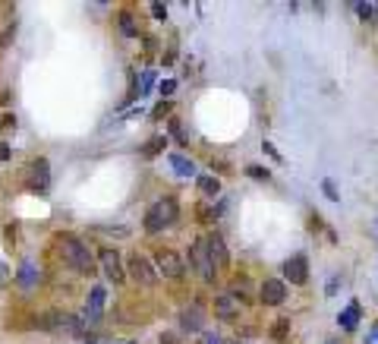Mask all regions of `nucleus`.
<instances>
[{
    "label": "nucleus",
    "mask_w": 378,
    "mask_h": 344,
    "mask_svg": "<svg viewBox=\"0 0 378 344\" xmlns=\"http://www.w3.org/2000/svg\"><path fill=\"white\" fill-rule=\"evenodd\" d=\"M10 155H13V152H10V145H7V143H0V161H7Z\"/></svg>",
    "instance_id": "29"
},
{
    "label": "nucleus",
    "mask_w": 378,
    "mask_h": 344,
    "mask_svg": "<svg viewBox=\"0 0 378 344\" xmlns=\"http://www.w3.org/2000/svg\"><path fill=\"white\" fill-rule=\"evenodd\" d=\"M208 344H221V341H218V338H215V335H208Z\"/></svg>",
    "instance_id": "30"
},
{
    "label": "nucleus",
    "mask_w": 378,
    "mask_h": 344,
    "mask_svg": "<svg viewBox=\"0 0 378 344\" xmlns=\"http://www.w3.org/2000/svg\"><path fill=\"white\" fill-rule=\"evenodd\" d=\"M129 265H126V272H129V278L133 281H139V285H145V287H151L158 281V272H155V265H151V259H145V256L136 250L133 256H129Z\"/></svg>",
    "instance_id": "7"
},
{
    "label": "nucleus",
    "mask_w": 378,
    "mask_h": 344,
    "mask_svg": "<svg viewBox=\"0 0 378 344\" xmlns=\"http://www.w3.org/2000/svg\"><path fill=\"white\" fill-rule=\"evenodd\" d=\"M167 161H171V168H174V174H177V177H186V180L196 177V165L186 155H171Z\"/></svg>",
    "instance_id": "16"
},
{
    "label": "nucleus",
    "mask_w": 378,
    "mask_h": 344,
    "mask_svg": "<svg viewBox=\"0 0 378 344\" xmlns=\"http://www.w3.org/2000/svg\"><path fill=\"white\" fill-rule=\"evenodd\" d=\"M284 278L297 287H303L306 281H309V259H306V253L290 256V259L284 262Z\"/></svg>",
    "instance_id": "8"
},
{
    "label": "nucleus",
    "mask_w": 378,
    "mask_h": 344,
    "mask_svg": "<svg viewBox=\"0 0 378 344\" xmlns=\"http://www.w3.org/2000/svg\"><path fill=\"white\" fill-rule=\"evenodd\" d=\"M104 300H107V291H104V285H95L89 291V300H85V313H82V319H85V325H92V322H98L104 316Z\"/></svg>",
    "instance_id": "11"
},
{
    "label": "nucleus",
    "mask_w": 378,
    "mask_h": 344,
    "mask_svg": "<svg viewBox=\"0 0 378 344\" xmlns=\"http://www.w3.org/2000/svg\"><path fill=\"white\" fill-rule=\"evenodd\" d=\"M60 250H63V259H67V265L73 272H79V275H92L95 272V259H92V250L82 243L79 237H73V234H60Z\"/></svg>",
    "instance_id": "1"
},
{
    "label": "nucleus",
    "mask_w": 378,
    "mask_h": 344,
    "mask_svg": "<svg viewBox=\"0 0 378 344\" xmlns=\"http://www.w3.org/2000/svg\"><path fill=\"white\" fill-rule=\"evenodd\" d=\"M151 16L155 19H167V7L164 3H151Z\"/></svg>",
    "instance_id": "25"
},
{
    "label": "nucleus",
    "mask_w": 378,
    "mask_h": 344,
    "mask_svg": "<svg viewBox=\"0 0 378 344\" xmlns=\"http://www.w3.org/2000/svg\"><path fill=\"white\" fill-rule=\"evenodd\" d=\"M359 316H363V307H359V300H350L347 310H344V313L337 316V325H341L344 332H356V325H359Z\"/></svg>",
    "instance_id": "14"
},
{
    "label": "nucleus",
    "mask_w": 378,
    "mask_h": 344,
    "mask_svg": "<svg viewBox=\"0 0 378 344\" xmlns=\"http://www.w3.org/2000/svg\"><path fill=\"white\" fill-rule=\"evenodd\" d=\"M174 89H177L174 79H164V83H161V95H174Z\"/></svg>",
    "instance_id": "28"
},
{
    "label": "nucleus",
    "mask_w": 378,
    "mask_h": 344,
    "mask_svg": "<svg viewBox=\"0 0 378 344\" xmlns=\"http://www.w3.org/2000/svg\"><path fill=\"white\" fill-rule=\"evenodd\" d=\"M35 325L45 332H54V335H63V332H67V335H82V332H85V319L67 313V310H48L45 316L35 319Z\"/></svg>",
    "instance_id": "2"
},
{
    "label": "nucleus",
    "mask_w": 378,
    "mask_h": 344,
    "mask_svg": "<svg viewBox=\"0 0 378 344\" xmlns=\"http://www.w3.org/2000/svg\"><path fill=\"white\" fill-rule=\"evenodd\" d=\"M117 23H120V32H123L126 38H136V35H139V26H136V16L129 13V10H123V13L117 16Z\"/></svg>",
    "instance_id": "18"
},
{
    "label": "nucleus",
    "mask_w": 378,
    "mask_h": 344,
    "mask_svg": "<svg viewBox=\"0 0 378 344\" xmlns=\"http://www.w3.org/2000/svg\"><path fill=\"white\" fill-rule=\"evenodd\" d=\"M322 190H325V196H328V199H331V202H337V199H341V193L334 190V180H322Z\"/></svg>",
    "instance_id": "24"
},
{
    "label": "nucleus",
    "mask_w": 378,
    "mask_h": 344,
    "mask_svg": "<svg viewBox=\"0 0 378 344\" xmlns=\"http://www.w3.org/2000/svg\"><path fill=\"white\" fill-rule=\"evenodd\" d=\"M164 149H167V136H155V139H149V143L142 145V158L151 161V158H158Z\"/></svg>",
    "instance_id": "17"
},
{
    "label": "nucleus",
    "mask_w": 378,
    "mask_h": 344,
    "mask_svg": "<svg viewBox=\"0 0 378 344\" xmlns=\"http://www.w3.org/2000/svg\"><path fill=\"white\" fill-rule=\"evenodd\" d=\"M356 7V16H359V19H375V3H353Z\"/></svg>",
    "instance_id": "23"
},
{
    "label": "nucleus",
    "mask_w": 378,
    "mask_h": 344,
    "mask_svg": "<svg viewBox=\"0 0 378 344\" xmlns=\"http://www.w3.org/2000/svg\"><path fill=\"white\" fill-rule=\"evenodd\" d=\"M155 272L164 278H183L186 262L177 250H158L155 253Z\"/></svg>",
    "instance_id": "6"
},
{
    "label": "nucleus",
    "mask_w": 378,
    "mask_h": 344,
    "mask_svg": "<svg viewBox=\"0 0 378 344\" xmlns=\"http://www.w3.org/2000/svg\"><path fill=\"white\" fill-rule=\"evenodd\" d=\"M25 187H29L32 193H41V196L51 190V165H48V158H35V161L29 165Z\"/></svg>",
    "instance_id": "5"
},
{
    "label": "nucleus",
    "mask_w": 378,
    "mask_h": 344,
    "mask_svg": "<svg viewBox=\"0 0 378 344\" xmlns=\"http://www.w3.org/2000/svg\"><path fill=\"white\" fill-rule=\"evenodd\" d=\"M205 247H208V256H211V262H215V269H224V265H230V253H227V247H224L221 234H208V237H205Z\"/></svg>",
    "instance_id": "12"
},
{
    "label": "nucleus",
    "mask_w": 378,
    "mask_h": 344,
    "mask_svg": "<svg viewBox=\"0 0 378 344\" xmlns=\"http://www.w3.org/2000/svg\"><path fill=\"white\" fill-rule=\"evenodd\" d=\"M180 215V205L174 196H161L151 202V209L145 212V231L149 234H161L164 227H171Z\"/></svg>",
    "instance_id": "3"
},
{
    "label": "nucleus",
    "mask_w": 378,
    "mask_h": 344,
    "mask_svg": "<svg viewBox=\"0 0 378 344\" xmlns=\"http://www.w3.org/2000/svg\"><path fill=\"white\" fill-rule=\"evenodd\" d=\"M262 152H268V155L275 158V161H284V158H281V152H277V149H275V145H271V143H262Z\"/></svg>",
    "instance_id": "27"
},
{
    "label": "nucleus",
    "mask_w": 378,
    "mask_h": 344,
    "mask_svg": "<svg viewBox=\"0 0 378 344\" xmlns=\"http://www.w3.org/2000/svg\"><path fill=\"white\" fill-rule=\"evenodd\" d=\"M126 344H133V341H126Z\"/></svg>",
    "instance_id": "33"
},
{
    "label": "nucleus",
    "mask_w": 378,
    "mask_h": 344,
    "mask_svg": "<svg viewBox=\"0 0 378 344\" xmlns=\"http://www.w3.org/2000/svg\"><path fill=\"white\" fill-rule=\"evenodd\" d=\"M171 133H174V139H177V143H186V136L180 133V120H177V117L171 120Z\"/></svg>",
    "instance_id": "26"
},
{
    "label": "nucleus",
    "mask_w": 378,
    "mask_h": 344,
    "mask_svg": "<svg viewBox=\"0 0 378 344\" xmlns=\"http://www.w3.org/2000/svg\"><path fill=\"white\" fill-rule=\"evenodd\" d=\"M98 256H101V269H104V275H107V281H111V285H123L126 272H123V262H120L117 250H101Z\"/></svg>",
    "instance_id": "10"
},
{
    "label": "nucleus",
    "mask_w": 378,
    "mask_h": 344,
    "mask_svg": "<svg viewBox=\"0 0 378 344\" xmlns=\"http://www.w3.org/2000/svg\"><path fill=\"white\" fill-rule=\"evenodd\" d=\"M240 307H243V303H240L233 294H221V297H215V316H218V319H224V322L237 319Z\"/></svg>",
    "instance_id": "13"
},
{
    "label": "nucleus",
    "mask_w": 378,
    "mask_h": 344,
    "mask_svg": "<svg viewBox=\"0 0 378 344\" xmlns=\"http://www.w3.org/2000/svg\"><path fill=\"white\" fill-rule=\"evenodd\" d=\"M259 300L265 307H281L284 300H287V285H284L281 278H265L259 287Z\"/></svg>",
    "instance_id": "9"
},
{
    "label": "nucleus",
    "mask_w": 378,
    "mask_h": 344,
    "mask_svg": "<svg viewBox=\"0 0 378 344\" xmlns=\"http://www.w3.org/2000/svg\"><path fill=\"white\" fill-rule=\"evenodd\" d=\"M328 344H341V341H337V338H331V341H328Z\"/></svg>",
    "instance_id": "31"
},
{
    "label": "nucleus",
    "mask_w": 378,
    "mask_h": 344,
    "mask_svg": "<svg viewBox=\"0 0 378 344\" xmlns=\"http://www.w3.org/2000/svg\"><path fill=\"white\" fill-rule=\"evenodd\" d=\"M290 332V319H277L275 325H271V335H275V341H284Z\"/></svg>",
    "instance_id": "21"
},
{
    "label": "nucleus",
    "mask_w": 378,
    "mask_h": 344,
    "mask_svg": "<svg viewBox=\"0 0 378 344\" xmlns=\"http://www.w3.org/2000/svg\"><path fill=\"white\" fill-rule=\"evenodd\" d=\"M180 325H183L186 332H199V329H202V310H199V307H193V313L186 310V313L180 316Z\"/></svg>",
    "instance_id": "19"
},
{
    "label": "nucleus",
    "mask_w": 378,
    "mask_h": 344,
    "mask_svg": "<svg viewBox=\"0 0 378 344\" xmlns=\"http://www.w3.org/2000/svg\"><path fill=\"white\" fill-rule=\"evenodd\" d=\"M246 177L262 180V183H268V180H271V174H268L265 168H259V165H249V168H246Z\"/></svg>",
    "instance_id": "22"
},
{
    "label": "nucleus",
    "mask_w": 378,
    "mask_h": 344,
    "mask_svg": "<svg viewBox=\"0 0 378 344\" xmlns=\"http://www.w3.org/2000/svg\"><path fill=\"white\" fill-rule=\"evenodd\" d=\"M199 190L205 196H218L221 193V183H218V177H199Z\"/></svg>",
    "instance_id": "20"
},
{
    "label": "nucleus",
    "mask_w": 378,
    "mask_h": 344,
    "mask_svg": "<svg viewBox=\"0 0 378 344\" xmlns=\"http://www.w3.org/2000/svg\"><path fill=\"white\" fill-rule=\"evenodd\" d=\"M375 237H378V221H375Z\"/></svg>",
    "instance_id": "32"
},
{
    "label": "nucleus",
    "mask_w": 378,
    "mask_h": 344,
    "mask_svg": "<svg viewBox=\"0 0 378 344\" xmlns=\"http://www.w3.org/2000/svg\"><path fill=\"white\" fill-rule=\"evenodd\" d=\"M38 278H41V272L35 269V262H32V259H23V265H19V272H16V281H19L23 287H35Z\"/></svg>",
    "instance_id": "15"
},
{
    "label": "nucleus",
    "mask_w": 378,
    "mask_h": 344,
    "mask_svg": "<svg viewBox=\"0 0 378 344\" xmlns=\"http://www.w3.org/2000/svg\"><path fill=\"white\" fill-rule=\"evenodd\" d=\"M189 262H193V269L202 275V281H205V285H215L218 269H215V262H211V256H208L205 237H199L193 247H189Z\"/></svg>",
    "instance_id": "4"
}]
</instances>
